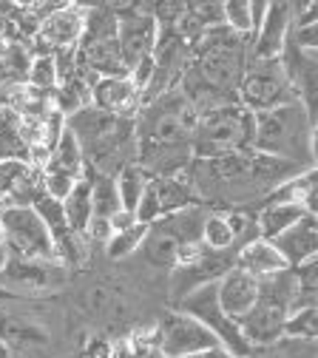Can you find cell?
Segmentation results:
<instances>
[{"mask_svg":"<svg viewBox=\"0 0 318 358\" xmlns=\"http://www.w3.org/2000/svg\"><path fill=\"white\" fill-rule=\"evenodd\" d=\"M301 171L307 168L259 151H242L222 159H194L182 176L202 208L213 205L247 213V208H261L273 196V191Z\"/></svg>","mask_w":318,"mask_h":358,"instance_id":"6da1fadb","label":"cell"},{"mask_svg":"<svg viewBox=\"0 0 318 358\" xmlns=\"http://www.w3.org/2000/svg\"><path fill=\"white\" fill-rule=\"evenodd\" d=\"M196 111L179 85H171L157 100L140 106L133 117L136 165L148 176H182L194 162Z\"/></svg>","mask_w":318,"mask_h":358,"instance_id":"7a4b0ae2","label":"cell"},{"mask_svg":"<svg viewBox=\"0 0 318 358\" xmlns=\"http://www.w3.org/2000/svg\"><path fill=\"white\" fill-rule=\"evenodd\" d=\"M66 128L74 134V140L82 151L85 171L117 176L125 165L136 159L133 117H120L100 111L94 106H85L66 120Z\"/></svg>","mask_w":318,"mask_h":358,"instance_id":"3957f363","label":"cell"},{"mask_svg":"<svg viewBox=\"0 0 318 358\" xmlns=\"http://www.w3.org/2000/svg\"><path fill=\"white\" fill-rule=\"evenodd\" d=\"M253 151L312 168L315 162V117L301 103H287L253 114Z\"/></svg>","mask_w":318,"mask_h":358,"instance_id":"277c9868","label":"cell"},{"mask_svg":"<svg viewBox=\"0 0 318 358\" xmlns=\"http://www.w3.org/2000/svg\"><path fill=\"white\" fill-rule=\"evenodd\" d=\"M194 159H222L242 151H253V114L242 106H227L196 117Z\"/></svg>","mask_w":318,"mask_h":358,"instance_id":"5b68a950","label":"cell"},{"mask_svg":"<svg viewBox=\"0 0 318 358\" xmlns=\"http://www.w3.org/2000/svg\"><path fill=\"white\" fill-rule=\"evenodd\" d=\"M173 310L185 313V316H191L194 322H199L219 341V347H224L233 358H242V355L250 352V344L239 333V324L224 316V310L219 304V296H216V282H205V285L188 290L176 301Z\"/></svg>","mask_w":318,"mask_h":358,"instance_id":"8992f818","label":"cell"},{"mask_svg":"<svg viewBox=\"0 0 318 358\" xmlns=\"http://www.w3.org/2000/svg\"><path fill=\"white\" fill-rule=\"evenodd\" d=\"M0 231H3V248L9 259L20 262H55V236L37 219L31 208H6L0 213Z\"/></svg>","mask_w":318,"mask_h":358,"instance_id":"52a82bcc","label":"cell"},{"mask_svg":"<svg viewBox=\"0 0 318 358\" xmlns=\"http://www.w3.org/2000/svg\"><path fill=\"white\" fill-rule=\"evenodd\" d=\"M287 103H298L293 85L279 60H253L247 57V69L239 85V106L250 114H261Z\"/></svg>","mask_w":318,"mask_h":358,"instance_id":"ba28073f","label":"cell"},{"mask_svg":"<svg viewBox=\"0 0 318 358\" xmlns=\"http://www.w3.org/2000/svg\"><path fill=\"white\" fill-rule=\"evenodd\" d=\"M219 347V341L191 316L179 310H171L162 316L157 327V352L162 358H188Z\"/></svg>","mask_w":318,"mask_h":358,"instance_id":"9c48e42d","label":"cell"},{"mask_svg":"<svg viewBox=\"0 0 318 358\" xmlns=\"http://www.w3.org/2000/svg\"><path fill=\"white\" fill-rule=\"evenodd\" d=\"M194 205H199V202H196L191 185L185 182V176H151L133 216L140 225H154V222H159L171 213H179V210H188Z\"/></svg>","mask_w":318,"mask_h":358,"instance_id":"30bf717a","label":"cell"},{"mask_svg":"<svg viewBox=\"0 0 318 358\" xmlns=\"http://www.w3.org/2000/svg\"><path fill=\"white\" fill-rule=\"evenodd\" d=\"M117 12V43H120V55L125 69L131 71L140 60L151 57L154 43H157V20L151 17L148 6H114Z\"/></svg>","mask_w":318,"mask_h":358,"instance_id":"8fae6325","label":"cell"},{"mask_svg":"<svg viewBox=\"0 0 318 358\" xmlns=\"http://www.w3.org/2000/svg\"><path fill=\"white\" fill-rule=\"evenodd\" d=\"M85 26V6L82 3H63L55 15H49L34 31L37 55H57L77 49L80 34Z\"/></svg>","mask_w":318,"mask_h":358,"instance_id":"7c38bea8","label":"cell"},{"mask_svg":"<svg viewBox=\"0 0 318 358\" xmlns=\"http://www.w3.org/2000/svg\"><path fill=\"white\" fill-rule=\"evenodd\" d=\"M293 17H296V3H282V0L279 3H267L264 20L250 43V57L253 60H279L284 52L287 34L293 29Z\"/></svg>","mask_w":318,"mask_h":358,"instance_id":"4fadbf2b","label":"cell"},{"mask_svg":"<svg viewBox=\"0 0 318 358\" xmlns=\"http://www.w3.org/2000/svg\"><path fill=\"white\" fill-rule=\"evenodd\" d=\"M0 341L15 350L17 358H55L52 352H45L52 347L49 330L26 316H12L3 307H0Z\"/></svg>","mask_w":318,"mask_h":358,"instance_id":"5bb4252c","label":"cell"},{"mask_svg":"<svg viewBox=\"0 0 318 358\" xmlns=\"http://www.w3.org/2000/svg\"><path fill=\"white\" fill-rule=\"evenodd\" d=\"M63 279V264L55 262H20V259H9L3 267V285L6 290H12L17 299L23 293H34V290H49L55 285H60Z\"/></svg>","mask_w":318,"mask_h":358,"instance_id":"9a60e30c","label":"cell"},{"mask_svg":"<svg viewBox=\"0 0 318 358\" xmlns=\"http://www.w3.org/2000/svg\"><path fill=\"white\" fill-rule=\"evenodd\" d=\"M216 296H219L224 316L239 322L259 301V282L247 276L245 271H239V267H231V271L216 279Z\"/></svg>","mask_w":318,"mask_h":358,"instance_id":"2e32d148","label":"cell"},{"mask_svg":"<svg viewBox=\"0 0 318 358\" xmlns=\"http://www.w3.org/2000/svg\"><path fill=\"white\" fill-rule=\"evenodd\" d=\"M91 106L108 114H120V117H136V111H140V92L133 88L128 74L100 77L91 85Z\"/></svg>","mask_w":318,"mask_h":358,"instance_id":"e0dca14e","label":"cell"},{"mask_svg":"<svg viewBox=\"0 0 318 358\" xmlns=\"http://www.w3.org/2000/svg\"><path fill=\"white\" fill-rule=\"evenodd\" d=\"M233 267L245 271V273L253 276L256 282L290 271V264H287L284 256L276 250V245L264 242V239H253V242L242 245V248L236 250V256H233Z\"/></svg>","mask_w":318,"mask_h":358,"instance_id":"ac0fdd59","label":"cell"},{"mask_svg":"<svg viewBox=\"0 0 318 358\" xmlns=\"http://www.w3.org/2000/svg\"><path fill=\"white\" fill-rule=\"evenodd\" d=\"M276 250L284 256L290 267H298L318 253V231H315V216H304L298 225H293L287 234H282L276 242Z\"/></svg>","mask_w":318,"mask_h":358,"instance_id":"d6986e66","label":"cell"},{"mask_svg":"<svg viewBox=\"0 0 318 358\" xmlns=\"http://www.w3.org/2000/svg\"><path fill=\"white\" fill-rule=\"evenodd\" d=\"M256 231H259V239L264 242H276L282 234H287L293 225H298V222L304 216H310L301 205L296 202H267L261 205L256 213Z\"/></svg>","mask_w":318,"mask_h":358,"instance_id":"ffe728a7","label":"cell"},{"mask_svg":"<svg viewBox=\"0 0 318 358\" xmlns=\"http://www.w3.org/2000/svg\"><path fill=\"white\" fill-rule=\"evenodd\" d=\"M0 162H29L23 120L6 103L0 106Z\"/></svg>","mask_w":318,"mask_h":358,"instance_id":"44dd1931","label":"cell"},{"mask_svg":"<svg viewBox=\"0 0 318 358\" xmlns=\"http://www.w3.org/2000/svg\"><path fill=\"white\" fill-rule=\"evenodd\" d=\"M63 213H66V225L74 236H85V228H88V222L91 216H94V208H91V188H88V179L80 176L71 194L63 199Z\"/></svg>","mask_w":318,"mask_h":358,"instance_id":"7402d4cb","label":"cell"},{"mask_svg":"<svg viewBox=\"0 0 318 358\" xmlns=\"http://www.w3.org/2000/svg\"><path fill=\"white\" fill-rule=\"evenodd\" d=\"M202 245L213 253L239 250L236 248V234H233V225H231V213L227 210H208L205 225H202Z\"/></svg>","mask_w":318,"mask_h":358,"instance_id":"603a6c76","label":"cell"},{"mask_svg":"<svg viewBox=\"0 0 318 358\" xmlns=\"http://www.w3.org/2000/svg\"><path fill=\"white\" fill-rule=\"evenodd\" d=\"M29 66L31 55L23 43H3V49H0V85H3V92L12 85H26Z\"/></svg>","mask_w":318,"mask_h":358,"instance_id":"cb8c5ba5","label":"cell"},{"mask_svg":"<svg viewBox=\"0 0 318 358\" xmlns=\"http://www.w3.org/2000/svg\"><path fill=\"white\" fill-rule=\"evenodd\" d=\"M148 179H151V176H148L140 165H136V162L125 165V168L114 176L120 210H128V213L136 210V205H140V199H143V194H145V188H148Z\"/></svg>","mask_w":318,"mask_h":358,"instance_id":"d4e9b609","label":"cell"},{"mask_svg":"<svg viewBox=\"0 0 318 358\" xmlns=\"http://www.w3.org/2000/svg\"><path fill=\"white\" fill-rule=\"evenodd\" d=\"M43 168L63 171V173H68V176H74V179L82 176V171H85L82 151H80L74 134H71L68 128H63V134L57 137V143H55V148H52V154H49V162H45Z\"/></svg>","mask_w":318,"mask_h":358,"instance_id":"484cf974","label":"cell"},{"mask_svg":"<svg viewBox=\"0 0 318 358\" xmlns=\"http://www.w3.org/2000/svg\"><path fill=\"white\" fill-rule=\"evenodd\" d=\"M82 176L88 179V188H91V208H94V216L111 219L114 213H120L114 176H103V173H94V171H82Z\"/></svg>","mask_w":318,"mask_h":358,"instance_id":"4316f807","label":"cell"},{"mask_svg":"<svg viewBox=\"0 0 318 358\" xmlns=\"http://www.w3.org/2000/svg\"><path fill=\"white\" fill-rule=\"evenodd\" d=\"M242 358H315V341H298L282 336L279 341L267 347H250V352Z\"/></svg>","mask_w":318,"mask_h":358,"instance_id":"83f0119b","label":"cell"},{"mask_svg":"<svg viewBox=\"0 0 318 358\" xmlns=\"http://www.w3.org/2000/svg\"><path fill=\"white\" fill-rule=\"evenodd\" d=\"M145 234H148V225H133V228H128V231L114 234V236L103 245V248H106V256H108L111 262H122V259L133 256L136 250L143 248Z\"/></svg>","mask_w":318,"mask_h":358,"instance_id":"f1b7e54d","label":"cell"},{"mask_svg":"<svg viewBox=\"0 0 318 358\" xmlns=\"http://www.w3.org/2000/svg\"><path fill=\"white\" fill-rule=\"evenodd\" d=\"M31 210L37 213V219L43 222V225L49 228V234H52L55 239H57V236H63V234H68V225H66V213H63V202H57V199H52V196L40 194V196L34 199Z\"/></svg>","mask_w":318,"mask_h":358,"instance_id":"f546056e","label":"cell"},{"mask_svg":"<svg viewBox=\"0 0 318 358\" xmlns=\"http://www.w3.org/2000/svg\"><path fill=\"white\" fill-rule=\"evenodd\" d=\"M222 23L239 37L253 40V17H250V0H227L222 3Z\"/></svg>","mask_w":318,"mask_h":358,"instance_id":"4dcf8cb0","label":"cell"},{"mask_svg":"<svg viewBox=\"0 0 318 358\" xmlns=\"http://www.w3.org/2000/svg\"><path fill=\"white\" fill-rule=\"evenodd\" d=\"M26 85L40 88V92H55V85H57V69H55V57L52 55H31Z\"/></svg>","mask_w":318,"mask_h":358,"instance_id":"1f68e13d","label":"cell"},{"mask_svg":"<svg viewBox=\"0 0 318 358\" xmlns=\"http://www.w3.org/2000/svg\"><path fill=\"white\" fill-rule=\"evenodd\" d=\"M318 313L315 307H304V310H296L287 316L284 322V336L287 338H298V341H315V333H318Z\"/></svg>","mask_w":318,"mask_h":358,"instance_id":"d6a6232c","label":"cell"},{"mask_svg":"<svg viewBox=\"0 0 318 358\" xmlns=\"http://www.w3.org/2000/svg\"><path fill=\"white\" fill-rule=\"evenodd\" d=\"M82 304L88 313H108V310H120V301H117V293L108 290L106 285H91L85 293H82Z\"/></svg>","mask_w":318,"mask_h":358,"instance_id":"836d02e7","label":"cell"},{"mask_svg":"<svg viewBox=\"0 0 318 358\" xmlns=\"http://www.w3.org/2000/svg\"><path fill=\"white\" fill-rule=\"evenodd\" d=\"M293 276H296V287L304 290V293H315V285H318V262L310 259L298 267H290Z\"/></svg>","mask_w":318,"mask_h":358,"instance_id":"e575fe53","label":"cell"},{"mask_svg":"<svg viewBox=\"0 0 318 358\" xmlns=\"http://www.w3.org/2000/svg\"><path fill=\"white\" fill-rule=\"evenodd\" d=\"M111 236H114V231H111V222H108V219H100V216H91L88 228H85V239H94V242L106 245Z\"/></svg>","mask_w":318,"mask_h":358,"instance_id":"d590c367","label":"cell"},{"mask_svg":"<svg viewBox=\"0 0 318 358\" xmlns=\"http://www.w3.org/2000/svg\"><path fill=\"white\" fill-rule=\"evenodd\" d=\"M108 222H111V231H114V234H120V231H128V228H133V225H140V222H136V216H133V213H128V210H120V213H114Z\"/></svg>","mask_w":318,"mask_h":358,"instance_id":"8d00e7d4","label":"cell"},{"mask_svg":"<svg viewBox=\"0 0 318 358\" xmlns=\"http://www.w3.org/2000/svg\"><path fill=\"white\" fill-rule=\"evenodd\" d=\"M108 355H111V347L103 338H94L85 347V358H108Z\"/></svg>","mask_w":318,"mask_h":358,"instance_id":"74e56055","label":"cell"},{"mask_svg":"<svg viewBox=\"0 0 318 358\" xmlns=\"http://www.w3.org/2000/svg\"><path fill=\"white\" fill-rule=\"evenodd\" d=\"M15 299H17V296H15L12 290H6L3 285H0V304H3V301H15Z\"/></svg>","mask_w":318,"mask_h":358,"instance_id":"f35d334b","label":"cell"},{"mask_svg":"<svg viewBox=\"0 0 318 358\" xmlns=\"http://www.w3.org/2000/svg\"><path fill=\"white\" fill-rule=\"evenodd\" d=\"M6 262H9V253H6L3 245H0V279H3V267H6Z\"/></svg>","mask_w":318,"mask_h":358,"instance_id":"ab89813d","label":"cell"},{"mask_svg":"<svg viewBox=\"0 0 318 358\" xmlns=\"http://www.w3.org/2000/svg\"><path fill=\"white\" fill-rule=\"evenodd\" d=\"M0 358H17V355H15V350H9L3 341H0Z\"/></svg>","mask_w":318,"mask_h":358,"instance_id":"60d3db41","label":"cell"},{"mask_svg":"<svg viewBox=\"0 0 318 358\" xmlns=\"http://www.w3.org/2000/svg\"><path fill=\"white\" fill-rule=\"evenodd\" d=\"M188 358H208V352H199V355H188Z\"/></svg>","mask_w":318,"mask_h":358,"instance_id":"b9f144b4","label":"cell"},{"mask_svg":"<svg viewBox=\"0 0 318 358\" xmlns=\"http://www.w3.org/2000/svg\"><path fill=\"white\" fill-rule=\"evenodd\" d=\"M0 307H3V304H0Z\"/></svg>","mask_w":318,"mask_h":358,"instance_id":"7bdbcfd3","label":"cell"}]
</instances>
